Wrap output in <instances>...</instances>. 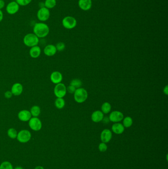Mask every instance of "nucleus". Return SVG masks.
Wrapping results in <instances>:
<instances>
[{
	"label": "nucleus",
	"mask_w": 168,
	"mask_h": 169,
	"mask_svg": "<svg viewBox=\"0 0 168 169\" xmlns=\"http://www.w3.org/2000/svg\"><path fill=\"white\" fill-rule=\"evenodd\" d=\"M50 31L49 25L42 22L36 23L33 27V33L35 34L39 39L47 36Z\"/></svg>",
	"instance_id": "obj_1"
},
{
	"label": "nucleus",
	"mask_w": 168,
	"mask_h": 169,
	"mask_svg": "<svg viewBox=\"0 0 168 169\" xmlns=\"http://www.w3.org/2000/svg\"><path fill=\"white\" fill-rule=\"evenodd\" d=\"M39 41V38L34 33H28L23 38V43L24 45L30 48L38 46Z\"/></svg>",
	"instance_id": "obj_2"
},
{
	"label": "nucleus",
	"mask_w": 168,
	"mask_h": 169,
	"mask_svg": "<svg viewBox=\"0 0 168 169\" xmlns=\"http://www.w3.org/2000/svg\"><path fill=\"white\" fill-rule=\"evenodd\" d=\"M74 94V99L78 103H84L88 98V93L86 89L82 88L77 89Z\"/></svg>",
	"instance_id": "obj_3"
},
{
	"label": "nucleus",
	"mask_w": 168,
	"mask_h": 169,
	"mask_svg": "<svg viewBox=\"0 0 168 169\" xmlns=\"http://www.w3.org/2000/svg\"><path fill=\"white\" fill-rule=\"evenodd\" d=\"M50 16V12L49 9L45 7H40L37 13V17L40 22H45L48 21Z\"/></svg>",
	"instance_id": "obj_4"
},
{
	"label": "nucleus",
	"mask_w": 168,
	"mask_h": 169,
	"mask_svg": "<svg viewBox=\"0 0 168 169\" xmlns=\"http://www.w3.org/2000/svg\"><path fill=\"white\" fill-rule=\"evenodd\" d=\"M62 24L65 28L70 30L75 28L77 25V21L73 16H67L62 20Z\"/></svg>",
	"instance_id": "obj_5"
},
{
	"label": "nucleus",
	"mask_w": 168,
	"mask_h": 169,
	"mask_svg": "<svg viewBox=\"0 0 168 169\" xmlns=\"http://www.w3.org/2000/svg\"><path fill=\"white\" fill-rule=\"evenodd\" d=\"M67 87L64 84H56L54 89V94L56 97L58 98H63L67 94Z\"/></svg>",
	"instance_id": "obj_6"
},
{
	"label": "nucleus",
	"mask_w": 168,
	"mask_h": 169,
	"mask_svg": "<svg viewBox=\"0 0 168 169\" xmlns=\"http://www.w3.org/2000/svg\"><path fill=\"white\" fill-rule=\"evenodd\" d=\"M29 127L34 131H39L42 128V123L38 117H32L28 122Z\"/></svg>",
	"instance_id": "obj_7"
},
{
	"label": "nucleus",
	"mask_w": 168,
	"mask_h": 169,
	"mask_svg": "<svg viewBox=\"0 0 168 169\" xmlns=\"http://www.w3.org/2000/svg\"><path fill=\"white\" fill-rule=\"evenodd\" d=\"M17 139L18 141L21 143H27L30 140L31 134L30 131L27 130H23L17 134Z\"/></svg>",
	"instance_id": "obj_8"
},
{
	"label": "nucleus",
	"mask_w": 168,
	"mask_h": 169,
	"mask_svg": "<svg viewBox=\"0 0 168 169\" xmlns=\"http://www.w3.org/2000/svg\"><path fill=\"white\" fill-rule=\"evenodd\" d=\"M19 9V5L16 1H12L9 2L6 7V12L10 15H15L18 12Z\"/></svg>",
	"instance_id": "obj_9"
},
{
	"label": "nucleus",
	"mask_w": 168,
	"mask_h": 169,
	"mask_svg": "<svg viewBox=\"0 0 168 169\" xmlns=\"http://www.w3.org/2000/svg\"><path fill=\"white\" fill-rule=\"evenodd\" d=\"M124 118L123 114L121 111H113L110 113L109 116L110 121L113 123H119L123 120Z\"/></svg>",
	"instance_id": "obj_10"
},
{
	"label": "nucleus",
	"mask_w": 168,
	"mask_h": 169,
	"mask_svg": "<svg viewBox=\"0 0 168 169\" xmlns=\"http://www.w3.org/2000/svg\"><path fill=\"white\" fill-rule=\"evenodd\" d=\"M113 137L112 132L110 130L104 129L101 132L100 135L101 140L103 143H108L110 141Z\"/></svg>",
	"instance_id": "obj_11"
},
{
	"label": "nucleus",
	"mask_w": 168,
	"mask_h": 169,
	"mask_svg": "<svg viewBox=\"0 0 168 169\" xmlns=\"http://www.w3.org/2000/svg\"><path fill=\"white\" fill-rule=\"evenodd\" d=\"M50 81L54 84L60 83L63 80V75L59 71H54L50 76Z\"/></svg>",
	"instance_id": "obj_12"
},
{
	"label": "nucleus",
	"mask_w": 168,
	"mask_h": 169,
	"mask_svg": "<svg viewBox=\"0 0 168 169\" xmlns=\"http://www.w3.org/2000/svg\"><path fill=\"white\" fill-rule=\"evenodd\" d=\"M18 118L21 121L28 122L32 118L31 114L29 110H22L18 112Z\"/></svg>",
	"instance_id": "obj_13"
},
{
	"label": "nucleus",
	"mask_w": 168,
	"mask_h": 169,
	"mask_svg": "<svg viewBox=\"0 0 168 169\" xmlns=\"http://www.w3.org/2000/svg\"><path fill=\"white\" fill-rule=\"evenodd\" d=\"M23 91V86L19 83H16L14 84L11 87V93L12 94L15 96H19L22 94Z\"/></svg>",
	"instance_id": "obj_14"
},
{
	"label": "nucleus",
	"mask_w": 168,
	"mask_h": 169,
	"mask_svg": "<svg viewBox=\"0 0 168 169\" xmlns=\"http://www.w3.org/2000/svg\"><path fill=\"white\" fill-rule=\"evenodd\" d=\"M92 0H79L78 2L79 7L83 11H88L92 7Z\"/></svg>",
	"instance_id": "obj_15"
},
{
	"label": "nucleus",
	"mask_w": 168,
	"mask_h": 169,
	"mask_svg": "<svg viewBox=\"0 0 168 169\" xmlns=\"http://www.w3.org/2000/svg\"><path fill=\"white\" fill-rule=\"evenodd\" d=\"M91 118L93 122L99 123L103 121L104 118V114L100 110H96L92 113Z\"/></svg>",
	"instance_id": "obj_16"
},
{
	"label": "nucleus",
	"mask_w": 168,
	"mask_h": 169,
	"mask_svg": "<svg viewBox=\"0 0 168 169\" xmlns=\"http://www.w3.org/2000/svg\"><path fill=\"white\" fill-rule=\"evenodd\" d=\"M44 52L45 56L47 57H52L56 54L57 52V50L55 45L50 44L45 48Z\"/></svg>",
	"instance_id": "obj_17"
},
{
	"label": "nucleus",
	"mask_w": 168,
	"mask_h": 169,
	"mask_svg": "<svg viewBox=\"0 0 168 169\" xmlns=\"http://www.w3.org/2000/svg\"><path fill=\"white\" fill-rule=\"evenodd\" d=\"M111 130L115 134L120 135L124 132L125 127L120 123H115L111 127Z\"/></svg>",
	"instance_id": "obj_18"
},
{
	"label": "nucleus",
	"mask_w": 168,
	"mask_h": 169,
	"mask_svg": "<svg viewBox=\"0 0 168 169\" xmlns=\"http://www.w3.org/2000/svg\"><path fill=\"white\" fill-rule=\"evenodd\" d=\"M29 54L32 58H38L41 54V48L38 46H34L31 48L29 51Z\"/></svg>",
	"instance_id": "obj_19"
},
{
	"label": "nucleus",
	"mask_w": 168,
	"mask_h": 169,
	"mask_svg": "<svg viewBox=\"0 0 168 169\" xmlns=\"http://www.w3.org/2000/svg\"><path fill=\"white\" fill-rule=\"evenodd\" d=\"M56 107L59 109H62L65 106V101L63 98H57L54 103Z\"/></svg>",
	"instance_id": "obj_20"
},
{
	"label": "nucleus",
	"mask_w": 168,
	"mask_h": 169,
	"mask_svg": "<svg viewBox=\"0 0 168 169\" xmlns=\"http://www.w3.org/2000/svg\"><path fill=\"white\" fill-rule=\"evenodd\" d=\"M30 112L32 116L34 117H38L41 114V108L39 106L34 105L32 107Z\"/></svg>",
	"instance_id": "obj_21"
},
{
	"label": "nucleus",
	"mask_w": 168,
	"mask_h": 169,
	"mask_svg": "<svg viewBox=\"0 0 168 169\" xmlns=\"http://www.w3.org/2000/svg\"><path fill=\"white\" fill-rule=\"evenodd\" d=\"M56 4H57L56 0H45L44 7L50 10L55 7Z\"/></svg>",
	"instance_id": "obj_22"
},
{
	"label": "nucleus",
	"mask_w": 168,
	"mask_h": 169,
	"mask_svg": "<svg viewBox=\"0 0 168 169\" xmlns=\"http://www.w3.org/2000/svg\"><path fill=\"white\" fill-rule=\"evenodd\" d=\"M133 123V119L130 116H126L125 118L124 117L122 124L125 128H130L132 126Z\"/></svg>",
	"instance_id": "obj_23"
},
{
	"label": "nucleus",
	"mask_w": 168,
	"mask_h": 169,
	"mask_svg": "<svg viewBox=\"0 0 168 169\" xmlns=\"http://www.w3.org/2000/svg\"><path fill=\"white\" fill-rule=\"evenodd\" d=\"M111 106L110 103L108 102H105L103 103L101 106V111L104 114L109 113L111 111Z\"/></svg>",
	"instance_id": "obj_24"
},
{
	"label": "nucleus",
	"mask_w": 168,
	"mask_h": 169,
	"mask_svg": "<svg viewBox=\"0 0 168 169\" xmlns=\"http://www.w3.org/2000/svg\"><path fill=\"white\" fill-rule=\"evenodd\" d=\"M82 83L81 80L79 79H74L73 80H71L70 84L75 87V88L77 89L80 88L81 87V86H82Z\"/></svg>",
	"instance_id": "obj_25"
},
{
	"label": "nucleus",
	"mask_w": 168,
	"mask_h": 169,
	"mask_svg": "<svg viewBox=\"0 0 168 169\" xmlns=\"http://www.w3.org/2000/svg\"><path fill=\"white\" fill-rule=\"evenodd\" d=\"M7 135L11 139H16L17 138V131L14 128H10L9 130H7Z\"/></svg>",
	"instance_id": "obj_26"
},
{
	"label": "nucleus",
	"mask_w": 168,
	"mask_h": 169,
	"mask_svg": "<svg viewBox=\"0 0 168 169\" xmlns=\"http://www.w3.org/2000/svg\"><path fill=\"white\" fill-rule=\"evenodd\" d=\"M0 169H13L12 165L7 161L2 162L0 166Z\"/></svg>",
	"instance_id": "obj_27"
},
{
	"label": "nucleus",
	"mask_w": 168,
	"mask_h": 169,
	"mask_svg": "<svg viewBox=\"0 0 168 169\" xmlns=\"http://www.w3.org/2000/svg\"><path fill=\"white\" fill-rule=\"evenodd\" d=\"M19 6H26L29 5L32 1V0H15Z\"/></svg>",
	"instance_id": "obj_28"
},
{
	"label": "nucleus",
	"mask_w": 168,
	"mask_h": 169,
	"mask_svg": "<svg viewBox=\"0 0 168 169\" xmlns=\"http://www.w3.org/2000/svg\"><path fill=\"white\" fill-rule=\"evenodd\" d=\"M56 48L57 51H59V52H62V51H64L65 48L66 46L65 43L63 42H59L56 45Z\"/></svg>",
	"instance_id": "obj_29"
},
{
	"label": "nucleus",
	"mask_w": 168,
	"mask_h": 169,
	"mask_svg": "<svg viewBox=\"0 0 168 169\" xmlns=\"http://www.w3.org/2000/svg\"><path fill=\"white\" fill-rule=\"evenodd\" d=\"M98 148H99V151L101 152H106V151L107 150V149H108V146L106 145V143H101L98 146Z\"/></svg>",
	"instance_id": "obj_30"
},
{
	"label": "nucleus",
	"mask_w": 168,
	"mask_h": 169,
	"mask_svg": "<svg viewBox=\"0 0 168 169\" xmlns=\"http://www.w3.org/2000/svg\"><path fill=\"white\" fill-rule=\"evenodd\" d=\"M76 89L74 86H71L70 84L67 88V92H68L69 93L71 94H74L75 92Z\"/></svg>",
	"instance_id": "obj_31"
},
{
	"label": "nucleus",
	"mask_w": 168,
	"mask_h": 169,
	"mask_svg": "<svg viewBox=\"0 0 168 169\" xmlns=\"http://www.w3.org/2000/svg\"><path fill=\"white\" fill-rule=\"evenodd\" d=\"M12 95L13 94H12L11 91H6L5 93V97L6 98H8V99L11 98L12 97Z\"/></svg>",
	"instance_id": "obj_32"
},
{
	"label": "nucleus",
	"mask_w": 168,
	"mask_h": 169,
	"mask_svg": "<svg viewBox=\"0 0 168 169\" xmlns=\"http://www.w3.org/2000/svg\"><path fill=\"white\" fill-rule=\"evenodd\" d=\"M5 7V2L4 0H0V10L4 9Z\"/></svg>",
	"instance_id": "obj_33"
},
{
	"label": "nucleus",
	"mask_w": 168,
	"mask_h": 169,
	"mask_svg": "<svg viewBox=\"0 0 168 169\" xmlns=\"http://www.w3.org/2000/svg\"><path fill=\"white\" fill-rule=\"evenodd\" d=\"M4 18V13L1 10H0V22L2 21Z\"/></svg>",
	"instance_id": "obj_34"
},
{
	"label": "nucleus",
	"mask_w": 168,
	"mask_h": 169,
	"mask_svg": "<svg viewBox=\"0 0 168 169\" xmlns=\"http://www.w3.org/2000/svg\"><path fill=\"white\" fill-rule=\"evenodd\" d=\"M163 93H164V94H166V95H168V86H166L163 89Z\"/></svg>",
	"instance_id": "obj_35"
},
{
	"label": "nucleus",
	"mask_w": 168,
	"mask_h": 169,
	"mask_svg": "<svg viewBox=\"0 0 168 169\" xmlns=\"http://www.w3.org/2000/svg\"><path fill=\"white\" fill-rule=\"evenodd\" d=\"M35 169H44V168L41 167V166H37V167H36Z\"/></svg>",
	"instance_id": "obj_36"
},
{
	"label": "nucleus",
	"mask_w": 168,
	"mask_h": 169,
	"mask_svg": "<svg viewBox=\"0 0 168 169\" xmlns=\"http://www.w3.org/2000/svg\"><path fill=\"white\" fill-rule=\"evenodd\" d=\"M15 169H23V168H22V167H16V168H15Z\"/></svg>",
	"instance_id": "obj_37"
},
{
	"label": "nucleus",
	"mask_w": 168,
	"mask_h": 169,
	"mask_svg": "<svg viewBox=\"0 0 168 169\" xmlns=\"http://www.w3.org/2000/svg\"><path fill=\"white\" fill-rule=\"evenodd\" d=\"M92 1H96V0H92Z\"/></svg>",
	"instance_id": "obj_38"
}]
</instances>
